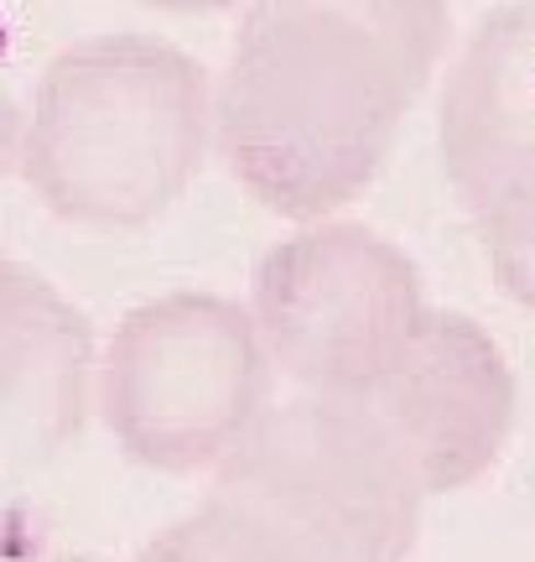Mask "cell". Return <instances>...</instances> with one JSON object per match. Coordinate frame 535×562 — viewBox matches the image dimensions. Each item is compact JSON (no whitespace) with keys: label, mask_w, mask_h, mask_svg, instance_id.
<instances>
[{"label":"cell","mask_w":535,"mask_h":562,"mask_svg":"<svg viewBox=\"0 0 535 562\" xmlns=\"http://www.w3.org/2000/svg\"><path fill=\"white\" fill-rule=\"evenodd\" d=\"M442 172L504 297L535 313V0L494 5L442 89Z\"/></svg>","instance_id":"8992f818"},{"label":"cell","mask_w":535,"mask_h":562,"mask_svg":"<svg viewBox=\"0 0 535 562\" xmlns=\"http://www.w3.org/2000/svg\"><path fill=\"white\" fill-rule=\"evenodd\" d=\"M140 5L178 11V16H214V11H229V5H239V0H140Z\"/></svg>","instance_id":"8fae6325"},{"label":"cell","mask_w":535,"mask_h":562,"mask_svg":"<svg viewBox=\"0 0 535 562\" xmlns=\"http://www.w3.org/2000/svg\"><path fill=\"white\" fill-rule=\"evenodd\" d=\"M447 0H250L214 83V146L281 220L358 199L447 53Z\"/></svg>","instance_id":"6da1fadb"},{"label":"cell","mask_w":535,"mask_h":562,"mask_svg":"<svg viewBox=\"0 0 535 562\" xmlns=\"http://www.w3.org/2000/svg\"><path fill=\"white\" fill-rule=\"evenodd\" d=\"M198 505L239 562H406L426 490L364 402H265Z\"/></svg>","instance_id":"3957f363"},{"label":"cell","mask_w":535,"mask_h":562,"mask_svg":"<svg viewBox=\"0 0 535 562\" xmlns=\"http://www.w3.org/2000/svg\"><path fill=\"white\" fill-rule=\"evenodd\" d=\"M47 562H94V558H79V552H58V558H47Z\"/></svg>","instance_id":"7c38bea8"},{"label":"cell","mask_w":535,"mask_h":562,"mask_svg":"<svg viewBox=\"0 0 535 562\" xmlns=\"http://www.w3.org/2000/svg\"><path fill=\"white\" fill-rule=\"evenodd\" d=\"M16 146H21V104L0 89V178L16 172Z\"/></svg>","instance_id":"30bf717a"},{"label":"cell","mask_w":535,"mask_h":562,"mask_svg":"<svg viewBox=\"0 0 535 562\" xmlns=\"http://www.w3.org/2000/svg\"><path fill=\"white\" fill-rule=\"evenodd\" d=\"M364 406L390 432L432 501L468 490L494 469L515 432L520 391L504 349L483 323L453 307H432Z\"/></svg>","instance_id":"52a82bcc"},{"label":"cell","mask_w":535,"mask_h":562,"mask_svg":"<svg viewBox=\"0 0 535 562\" xmlns=\"http://www.w3.org/2000/svg\"><path fill=\"white\" fill-rule=\"evenodd\" d=\"M136 562H239V558H235V547L214 531V521L203 510H193V516L172 521L167 531H157L136 552Z\"/></svg>","instance_id":"9c48e42d"},{"label":"cell","mask_w":535,"mask_h":562,"mask_svg":"<svg viewBox=\"0 0 535 562\" xmlns=\"http://www.w3.org/2000/svg\"><path fill=\"white\" fill-rule=\"evenodd\" d=\"M214 146V83L146 32H100L42 68L21 110L16 172L79 229H146L193 188Z\"/></svg>","instance_id":"7a4b0ae2"},{"label":"cell","mask_w":535,"mask_h":562,"mask_svg":"<svg viewBox=\"0 0 535 562\" xmlns=\"http://www.w3.org/2000/svg\"><path fill=\"white\" fill-rule=\"evenodd\" d=\"M250 307L167 292L130 307L94 364V412L115 448L157 474H208L271 402Z\"/></svg>","instance_id":"277c9868"},{"label":"cell","mask_w":535,"mask_h":562,"mask_svg":"<svg viewBox=\"0 0 535 562\" xmlns=\"http://www.w3.org/2000/svg\"><path fill=\"white\" fill-rule=\"evenodd\" d=\"M432 313L417 261L354 220H312L255 266L250 318L297 396L364 402Z\"/></svg>","instance_id":"5b68a950"},{"label":"cell","mask_w":535,"mask_h":562,"mask_svg":"<svg viewBox=\"0 0 535 562\" xmlns=\"http://www.w3.org/2000/svg\"><path fill=\"white\" fill-rule=\"evenodd\" d=\"M100 344L83 307L0 250V480L53 463L94 412Z\"/></svg>","instance_id":"ba28073f"}]
</instances>
